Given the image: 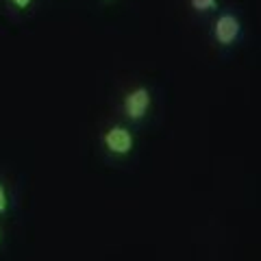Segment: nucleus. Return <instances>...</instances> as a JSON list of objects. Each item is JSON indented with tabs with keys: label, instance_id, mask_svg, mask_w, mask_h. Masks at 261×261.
<instances>
[{
	"label": "nucleus",
	"instance_id": "nucleus-3",
	"mask_svg": "<svg viewBox=\"0 0 261 261\" xmlns=\"http://www.w3.org/2000/svg\"><path fill=\"white\" fill-rule=\"evenodd\" d=\"M102 144L107 146V150L113 154H126L133 148V135L124 126H111L107 133L102 135Z\"/></svg>",
	"mask_w": 261,
	"mask_h": 261
},
{
	"label": "nucleus",
	"instance_id": "nucleus-1",
	"mask_svg": "<svg viewBox=\"0 0 261 261\" xmlns=\"http://www.w3.org/2000/svg\"><path fill=\"white\" fill-rule=\"evenodd\" d=\"M240 33H242L240 18L233 13H222L214 24V37H216V42L222 46L235 44L240 39Z\"/></svg>",
	"mask_w": 261,
	"mask_h": 261
},
{
	"label": "nucleus",
	"instance_id": "nucleus-4",
	"mask_svg": "<svg viewBox=\"0 0 261 261\" xmlns=\"http://www.w3.org/2000/svg\"><path fill=\"white\" fill-rule=\"evenodd\" d=\"M192 9L198 11V13H207L211 9H216L218 7V0H190Z\"/></svg>",
	"mask_w": 261,
	"mask_h": 261
},
{
	"label": "nucleus",
	"instance_id": "nucleus-2",
	"mask_svg": "<svg viewBox=\"0 0 261 261\" xmlns=\"http://www.w3.org/2000/svg\"><path fill=\"white\" fill-rule=\"evenodd\" d=\"M122 107H124V113H126L128 120H135V122L142 120L150 107V89L148 87H135L133 92H128L124 96Z\"/></svg>",
	"mask_w": 261,
	"mask_h": 261
},
{
	"label": "nucleus",
	"instance_id": "nucleus-6",
	"mask_svg": "<svg viewBox=\"0 0 261 261\" xmlns=\"http://www.w3.org/2000/svg\"><path fill=\"white\" fill-rule=\"evenodd\" d=\"M11 3H13L15 7H18V9H27V7L33 3V0H11Z\"/></svg>",
	"mask_w": 261,
	"mask_h": 261
},
{
	"label": "nucleus",
	"instance_id": "nucleus-5",
	"mask_svg": "<svg viewBox=\"0 0 261 261\" xmlns=\"http://www.w3.org/2000/svg\"><path fill=\"white\" fill-rule=\"evenodd\" d=\"M7 202H9V200H7V192H5V185L0 183V214H5V211H7Z\"/></svg>",
	"mask_w": 261,
	"mask_h": 261
}]
</instances>
